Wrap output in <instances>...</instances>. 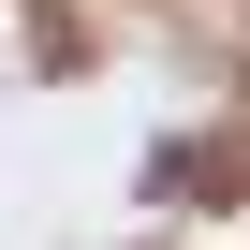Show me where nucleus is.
Instances as JSON below:
<instances>
[]
</instances>
